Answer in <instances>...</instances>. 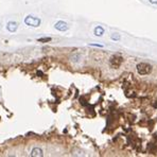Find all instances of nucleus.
Masks as SVG:
<instances>
[{"instance_id":"1","label":"nucleus","mask_w":157,"mask_h":157,"mask_svg":"<svg viewBox=\"0 0 157 157\" xmlns=\"http://www.w3.org/2000/svg\"><path fill=\"white\" fill-rule=\"evenodd\" d=\"M137 71L141 76L149 74V73L152 72V66L150 64H146V63H140V64L137 65Z\"/></svg>"},{"instance_id":"2","label":"nucleus","mask_w":157,"mask_h":157,"mask_svg":"<svg viewBox=\"0 0 157 157\" xmlns=\"http://www.w3.org/2000/svg\"><path fill=\"white\" fill-rule=\"evenodd\" d=\"M41 20L37 17L27 16V17L25 18V23H26L27 26L32 27V28H37V27H39L41 26Z\"/></svg>"},{"instance_id":"3","label":"nucleus","mask_w":157,"mask_h":157,"mask_svg":"<svg viewBox=\"0 0 157 157\" xmlns=\"http://www.w3.org/2000/svg\"><path fill=\"white\" fill-rule=\"evenodd\" d=\"M122 62H123V58L121 57V56L119 55H114L111 56V61H109V64H111V66L113 68H118L120 66V65L122 64Z\"/></svg>"},{"instance_id":"4","label":"nucleus","mask_w":157,"mask_h":157,"mask_svg":"<svg viewBox=\"0 0 157 157\" xmlns=\"http://www.w3.org/2000/svg\"><path fill=\"white\" fill-rule=\"evenodd\" d=\"M54 28H55L56 30H58V31H67L68 25L65 22V21H57V22L55 23Z\"/></svg>"},{"instance_id":"5","label":"nucleus","mask_w":157,"mask_h":157,"mask_svg":"<svg viewBox=\"0 0 157 157\" xmlns=\"http://www.w3.org/2000/svg\"><path fill=\"white\" fill-rule=\"evenodd\" d=\"M18 28V23L15 22V21H10L8 25H6V29L9 30L10 32H15Z\"/></svg>"},{"instance_id":"6","label":"nucleus","mask_w":157,"mask_h":157,"mask_svg":"<svg viewBox=\"0 0 157 157\" xmlns=\"http://www.w3.org/2000/svg\"><path fill=\"white\" fill-rule=\"evenodd\" d=\"M31 156H34V157H41L44 156V152L43 150L39 148H34L31 152Z\"/></svg>"},{"instance_id":"7","label":"nucleus","mask_w":157,"mask_h":157,"mask_svg":"<svg viewBox=\"0 0 157 157\" xmlns=\"http://www.w3.org/2000/svg\"><path fill=\"white\" fill-rule=\"evenodd\" d=\"M103 34H104V29L102 27H97L95 29V35L96 36H102Z\"/></svg>"},{"instance_id":"8","label":"nucleus","mask_w":157,"mask_h":157,"mask_svg":"<svg viewBox=\"0 0 157 157\" xmlns=\"http://www.w3.org/2000/svg\"><path fill=\"white\" fill-rule=\"evenodd\" d=\"M111 39H115V41H119V39H120V35L117 34V33H114V34H111Z\"/></svg>"},{"instance_id":"9","label":"nucleus","mask_w":157,"mask_h":157,"mask_svg":"<svg viewBox=\"0 0 157 157\" xmlns=\"http://www.w3.org/2000/svg\"><path fill=\"white\" fill-rule=\"evenodd\" d=\"M51 41V37H44V38H39L38 41H41V43H47V41Z\"/></svg>"},{"instance_id":"10","label":"nucleus","mask_w":157,"mask_h":157,"mask_svg":"<svg viewBox=\"0 0 157 157\" xmlns=\"http://www.w3.org/2000/svg\"><path fill=\"white\" fill-rule=\"evenodd\" d=\"M151 3H154V4H157V0H149Z\"/></svg>"}]
</instances>
